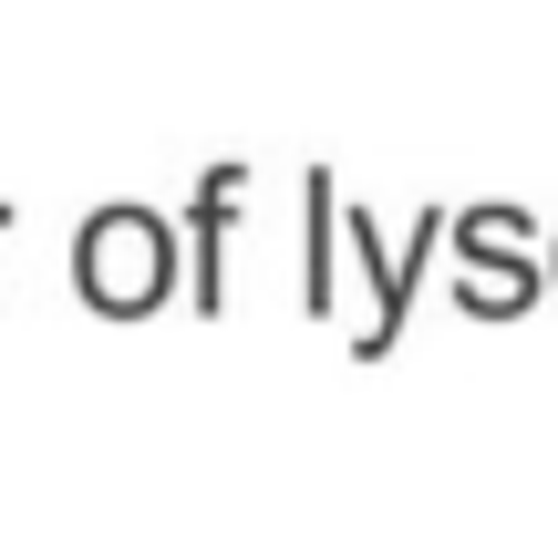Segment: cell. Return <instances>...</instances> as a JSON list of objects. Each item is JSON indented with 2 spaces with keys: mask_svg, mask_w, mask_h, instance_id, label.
I'll list each match as a JSON object with an SVG mask.
<instances>
[{
  "mask_svg": "<svg viewBox=\"0 0 558 548\" xmlns=\"http://www.w3.org/2000/svg\"><path fill=\"white\" fill-rule=\"evenodd\" d=\"M0 228H11V207H0Z\"/></svg>",
  "mask_w": 558,
  "mask_h": 548,
  "instance_id": "277c9868",
  "label": "cell"
},
{
  "mask_svg": "<svg viewBox=\"0 0 558 548\" xmlns=\"http://www.w3.org/2000/svg\"><path fill=\"white\" fill-rule=\"evenodd\" d=\"M73 280H83L94 310H156L177 290V228L156 207H104L73 239Z\"/></svg>",
  "mask_w": 558,
  "mask_h": 548,
  "instance_id": "6da1fadb",
  "label": "cell"
},
{
  "mask_svg": "<svg viewBox=\"0 0 558 548\" xmlns=\"http://www.w3.org/2000/svg\"><path fill=\"white\" fill-rule=\"evenodd\" d=\"M239 197H248V166H207V186H197V207H186V228H197V310H218L228 301V228H239Z\"/></svg>",
  "mask_w": 558,
  "mask_h": 548,
  "instance_id": "7a4b0ae2",
  "label": "cell"
},
{
  "mask_svg": "<svg viewBox=\"0 0 558 548\" xmlns=\"http://www.w3.org/2000/svg\"><path fill=\"white\" fill-rule=\"evenodd\" d=\"M300 218H311V259H300V310H331V166L300 176Z\"/></svg>",
  "mask_w": 558,
  "mask_h": 548,
  "instance_id": "3957f363",
  "label": "cell"
}]
</instances>
